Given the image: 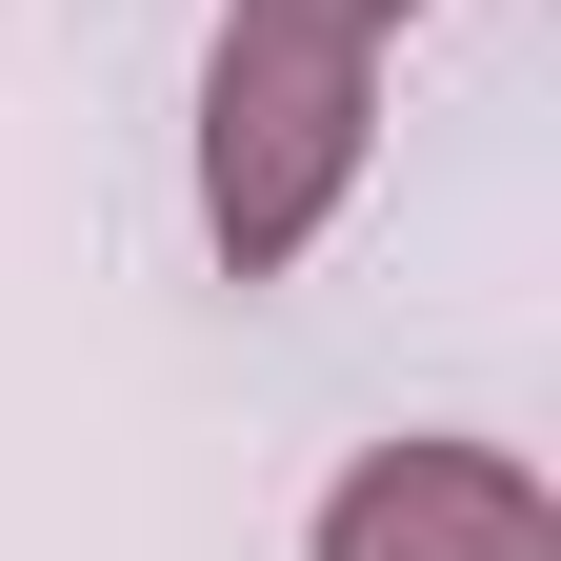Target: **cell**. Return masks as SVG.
<instances>
[{"instance_id":"cell-3","label":"cell","mask_w":561,"mask_h":561,"mask_svg":"<svg viewBox=\"0 0 561 561\" xmlns=\"http://www.w3.org/2000/svg\"><path fill=\"white\" fill-rule=\"evenodd\" d=\"M221 21H301V41H362V60H381V41L421 21V0H221Z\"/></svg>"},{"instance_id":"cell-2","label":"cell","mask_w":561,"mask_h":561,"mask_svg":"<svg viewBox=\"0 0 561 561\" xmlns=\"http://www.w3.org/2000/svg\"><path fill=\"white\" fill-rule=\"evenodd\" d=\"M321 561H561V502L502 442H362L321 481Z\"/></svg>"},{"instance_id":"cell-1","label":"cell","mask_w":561,"mask_h":561,"mask_svg":"<svg viewBox=\"0 0 561 561\" xmlns=\"http://www.w3.org/2000/svg\"><path fill=\"white\" fill-rule=\"evenodd\" d=\"M381 161V60L301 41V21H221L201 41V241L221 280H280Z\"/></svg>"}]
</instances>
